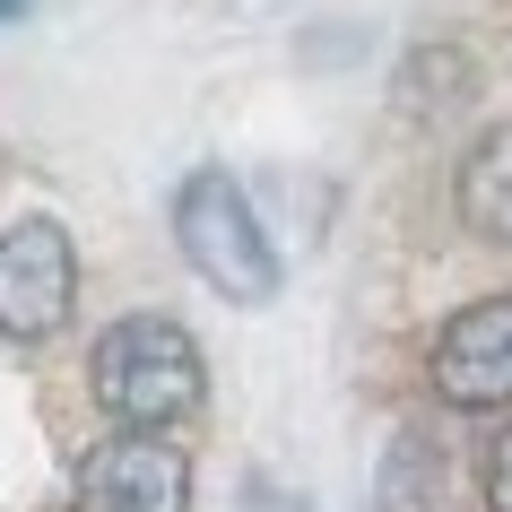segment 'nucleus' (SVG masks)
I'll list each match as a JSON object with an SVG mask.
<instances>
[{
    "instance_id": "20e7f679",
    "label": "nucleus",
    "mask_w": 512,
    "mask_h": 512,
    "mask_svg": "<svg viewBox=\"0 0 512 512\" xmlns=\"http://www.w3.org/2000/svg\"><path fill=\"white\" fill-rule=\"evenodd\" d=\"M70 512H191V460L174 434H105L70 478Z\"/></svg>"
},
{
    "instance_id": "7ed1b4c3",
    "label": "nucleus",
    "mask_w": 512,
    "mask_h": 512,
    "mask_svg": "<svg viewBox=\"0 0 512 512\" xmlns=\"http://www.w3.org/2000/svg\"><path fill=\"white\" fill-rule=\"evenodd\" d=\"M70 304H79V243L61 217H18L9 235H0V339H61L70 322Z\"/></svg>"
},
{
    "instance_id": "f03ea898",
    "label": "nucleus",
    "mask_w": 512,
    "mask_h": 512,
    "mask_svg": "<svg viewBox=\"0 0 512 512\" xmlns=\"http://www.w3.org/2000/svg\"><path fill=\"white\" fill-rule=\"evenodd\" d=\"M174 252L226 304H270L278 296V252H270L261 217H252V200H243V183L226 165L183 174V191H174Z\"/></svg>"
},
{
    "instance_id": "39448f33",
    "label": "nucleus",
    "mask_w": 512,
    "mask_h": 512,
    "mask_svg": "<svg viewBox=\"0 0 512 512\" xmlns=\"http://www.w3.org/2000/svg\"><path fill=\"white\" fill-rule=\"evenodd\" d=\"M443 408H512V296H478L434 330L426 348Z\"/></svg>"
},
{
    "instance_id": "423d86ee",
    "label": "nucleus",
    "mask_w": 512,
    "mask_h": 512,
    "mask_svg": "<svg viewBox=\"0 0 512 512\" xmlns=\"http://www.w3.org/2000/svg\"><path fill=\"white\" fill-rule=\"evenodd\" d=\"M452 209L478 243H512V122L469 139V157L452 174Z\"/></svg>"
},
{
    "instance_id": "f257e3e1",
    "label": "nucleus",
    "mask_w": 512,
    "mask_h": 512,
    "mask_svg": "<svg viewBox=\"0 0 512 512\" xmlns=\"http://www.w3.org/2000/svg\"><path fill=\"white\" fill-rule=\"evenodd\" d=\"M87 382H96V408L113 426H139V434L191 426L209 400V365L174 313H122L87 356Z\"/></svg>"
},
{
    "instance_id": "0eeeda50",
    "label": "nucleus",
    "mask_w": 512,
    "mask_h": 512,
    "mask_svg": "<svg viewBox=\"0 0 512 512\" xmlns=\"http://www.w3.org/2000/svg\"><path fill=\"white\" fill-rule=\"evenodd\" d=\"M486 512H512V426L495 434V452H486Z\"/></svg>"
}]
</instances>
